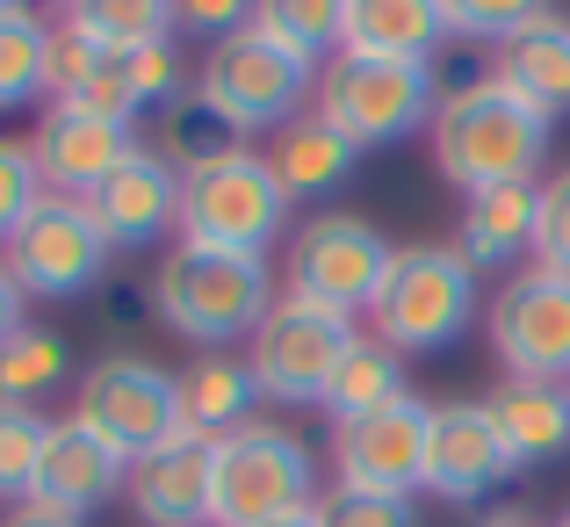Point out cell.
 <instances>
[{
    "instance_id": "1",
    "label": "cell",
    "mask_w": 570,
    "mask_h": 527,
    "mask_svg": "<svg viewBox=\"0 0 570 527\" xmlns=\"http://www.w3.org/2000/svg\"><path fill=\"white\" fill-rule=\"evenodd\" d=\"M549 124L534 101H520L505 80H470V87H448L441 109H433V167H441L448 188L476 195V188H499V180H534V167L549 159Z\"/></svg>"
},
{
    "instance_id": "2",
    "label": "cell",
    "mask_w": 570,
    "mask_h": 527,
    "mask_svg": "<svg viewBox=\"0 0 570 527\" xmlns=\"http://www.w3.org/2000/svg\"><path fill=\"white\" fill-rule=\"evenodd\" d=\"M145 290H153V319L167 333H181L203 354H217L232 340L261 333V319L275 311V267L261 253H224V246L174 238V253L153 267Z\"/></svg>"
},
{
    "instance_id": "3",
    "label": "cell",
    "mask_w": 570,
    "mask_h": 527,
    "mask_svg": "<svg viewBox=\"0 0 570 527\" xmlns=\"http://www.w3.org/2000/svg\"><path fill=\"white\" fill-rule=\"evenodd\" d=\"M311 109L333 130H347L362 153L404 145L412 130H433L441 109V72L433 58H368V51H333L318 66V95Z\"/></svg>"
},
{
    "instance_id": "4",
    "label": "cell",
    "mask_w": 570,
    "mask_h": 527,
    "mask_svg": "<svg viewBox=\"0 0 570 527\" xmlns=\"http://www.w3.org/2000/svg\"><path fill=\"white\" fill-rule=\"evenodd\" d=\"M195 95H203L238 138H253V130L275 138L282 124H296V116L311 109V95H318V58L289 51V43L267 37V29H238V37H224V43L203 51Z\"/></svg>"
},
{
    "instance_id": "5",
    "label": "cell",
    "mask_w": 570,
    "mask_h": 527,
    "mask_svg": "<svg viewBox=\"0 0 570 527\" xmlns=\"http://www.w3.org/2000/svg\"><path fill=\"white\" fill-rule=\"evenodd\" d=\"M318 506V462L311 441L275 419L224 433L217 441V485H209V527H267Z\"/></svg>"
},
{
    "instance_id": "6",
    "label": "cell",
    "mask_w": 570,
    "mask_h": 527,
    "mask_svg": "<svg viewBox=\"0 0 570 527\" xmlns=\"http://www.w3.org/2000/svg\"><path fill=\"white\" fill-rule=\"evenodd\" d=\"M289 217H296L289 188L275 180L267 153H253V145L181 174V238H195V246L261 253L267 261V246L289 238Z\"/></svg>"
},
{
    "instance_id": "7",
    "label": "cell",
    "mask_w": 570,
    "mask_h": 527,
    "mask_svg": "<svg viewBox=\"0 0 570 527\" xmlns=\"http://www.w3.org/2000/svg\"><path fill=\"white\" fill-rule=\"evenodd\" d=\"M376 340L397 354H433L476 319V267L462 246H397L376 296Z\"/></svg>"
},
{
    "instance_id": "8",
    "label": "cell",
    "mask_w": 570,
    "mask_h": 527,
    "mask_svg": "<svg viewBox=\"0 0 570 527\" xmlns=\"http://www.w3.org/2000/svg\"><path fill=\"white\" fill-rule=\"evenodd\" d=\"M397 261V246L354 209H318L289 232V296L318 311H340V319H362L376 311L383 275Z\"/></svg>"
},
{
    "instance_id": "9",
    "label": "cell",
    "mask_w": 570,
    "mask_h": 527,
    "mask_svg": "<svg viewBox=\"0 0 570 527\" xmlns=\"http://www.w3.org/2000/svg\"><path fill=\"white\" fill-rule=\"evenodd\" d=\"M354 319L340 311H318L304 296H275V311L261 319V333L246 340V369L261 383L267 404H325L333 390V369L354 348Z\"/></svg>"
},
{
    "instance_id": "10",
    "label": "cell",
    "mask_w": 570,
    "mask_h": 527,
    "mask_svg": "<svg viewBox=\"0 0 570 527\" xmlns=\"http://www.w3.org/2000/svg\"><path fill=\"white\" fill-rule=\"evenodd\" d=\"M72 419L95 427L116 456H153L181 433V383H174L159 361L145 354H101L95 369L80 375V398H72Z\"/></svg>"
},
{
    "instance_id": "11",
    "label": "cell",
    "mask_w": 570,
    "mask_h": 527,
    "mask_svg": "<svg viewBox=\"0 0 570 527\" xmlns=\"http://www.w3.org/2000/svg\"><path fill=\"white\" fill-rule=\"evenodd\" d=\"M109 238H101L95 209L80 195H51L22 217V232L0 246L8 275L22 282V296H87L101 275H109Z\"/></svg>"
},
{
    "instance_id": "12",
    "label": "cell",
    "mask_w": 570,
    "mask_h": 527,
    "mask_svg": "<svg viewBox=\"0 0 570 527\" xmlns=\"http://www.w3.org/2000/svg\"><path fill=\"white\" fill-rule=\"evenodd\" d=\"M484 325H491V354L505 361V375L570 383V275H549V267L505 275Z\"/></svg>"
},
{
    "instance_id": "13",
    "label": "cell",
    "mask_w": 570,
    "mask_h": 527,
    "mask_svg": "<svg viewBox=\"0 0 570 527\" xmlns=\"http://www.w3.org/2000/svg\"><path fill=\"white\" fill-rule=\"evenodd\" d=\"M426 427L433 404L404 390L397 404L333 427V485L347 491H383V499H412L426 491Z\"/></svg>"
},
{
    "instance_id": "14",
    "label": "cell",
    "mask_w": 570,
    "mask_h": 527,
    "mask_svg": "<svg viewBox=\"0 0 570 527\" xmlns=\"http://www.w3.org/2000/svg\"><path fill=\"white\" fill-rule=\"evenodd\" d=\"M513 477V456H505L499 427H491V404L484 398H455V404H433V427H426V491L448 506H476Z\"/></svg>"
},
{
    "instance_id": "15",
    "label": "cell",
    "mask_w": 570,
    "mask_h": 527,
    "mask_svg": "<svg viewBox=\"0 0 570 527\" xmlns=\"http://www.w3.org/2000/svg\"><path fill=\"white\" fill-rule=\"evenodd\" d=\"M29 153H37L43 188H51V195H80V203H87L101 180L138 153V138H130V124L87 116L80 101H51V109L37 116V130H29Z\"/></svg>"
},
{
    "instance_id": "16",
    "label": "cell",
    "mask_w": 570,
    "mask_h": 527,
    "mask_svg": "<svg viewBox=\"0 0 570 527\" xmlns=\"http://www.w3.org/2000/svg\"><path fill=\"white\" fill-rule=\"evenodd\" d=\"M87 209H95L101 238H109L116 253L159 246L167 232H181V174H174L167 159L153 153V145H138L124 167H116L95 195H87Z\"/></svg>"
},
{
    "instance_id": "17",
    "label": "cell",
    "mask_w": 570,
    "mask_h": 527,
    "mask_svg": "<svg viewBox=\"0 0 570 527\" xmlns=\"http://www.w3.org/2000/svg\"><path fill=\"white\" fill-rule=\"evenodd\" d=\"M209 485H217V441L181 427L167 448L130 462L124 499L145 527H209Z\"/></svg>"
},
{
    "instance_id": "18",
    "label": "cell",
    "mask_w": 570,
    "mask_h": 527,
    "mask_svg": "<svg viewBox=\"0 0 570 527\" xmlns=\"http://www.w3.org/2000/svg\"><path fill=\"white\" fill-rule=\"evenodd\" d=\"M124 477H130V456H116L95 427H80V419H51V441H43L29 506H51V514L87 520L95 506H109L116 491H124Z\"/></svg>"
},
{
    "instance_id": "19",
    "label": "cell",
    "mask_w": 570,
    "mask_h": 527,
    "mask_svg": "<svg viewBox=\"0 0 570 527\" xmlns=\"http://www.w3.org/2000/svg\"><path fill=\"white\" fill-rule=\"evenodd\" d=\"M484 404H491V427H499L513 470H549V462L570 456V383H520V375H505Z\"/></svg>"
},
{
    "instance_id": "20",
    "label": "cell",
    "mask_w": 570,
    "mask_h": 527,
    "mask_svg": "<svg viewBox=\"0 0 570 527\" xmlns=\"http://www.w3.org/2000/svg\"><path fill=\"white\" fill-rule=\"evenodd\" d=\"M267 167H275L282 188H289V203H325V195H340L354 180V167H362V145H354L347 130H333L318 109H304L296 124L275 130Z\"/></svg>"
},
{
    "instance_id": "21",
    "label": "cell",
    "mask_w": 570,
    "mask_h": 527,
    "mask_svg": "<svg viewBox=\"0 0 570 527\" xmlns=\"http://www.w3.org/2000/svg\"><path fill=\"white\" fill-rule=\"evenodd\" d=\"M181 427L188 433H203V441H224V433H238V427H253V412H261V383H253V369H246V354H195L181 375Z\"/></svg>"
},
{
    "instance_id": "22",
    "label": "cell",
    "mask_w": 570,
    "mask_h": 527,
    "mask_svg": "<svg viewBox=\"0 0 570 527\" xmlns=\"http://www.w3.org/2000/svg\"><path fill=\"white\" fill-rule=\"evenodd\" d=\"M491 80H505L542 116H563L570 109V22L563 14H542V22H528L520 37H505L499 58H491Z\"/></svg>"
},
{
    "instance_id": "23",
    "label": "cell",
    "mask_w": 570,
    "mask_h": 527,
    "mask_svg": "<svg viewBox=\"0 0 570 527\" xmlns=\"http://www.w3.org/2000/svg\"><path fill=\"white\" fill-rule=\"evenodd\" d=\"M462 261L470 267H513L534 253V180H499V188L462 195Z\"/></svg>"
},
{
    "instance_id": "24",
    "label": "cell",
    "mask_w": 570,
    "mask_h": 527,
    "mask_svg": "<svg viewBox=\"0 0 570 527\" xmlns=\"http://www.w3.org/2000/svg\"><path fill=\"white\" fill-rule=\"evenodd\" d=\"M441 43H448L441 0H347L340 51H368V58H433Z\"/></svg>"
},
{
    "instance_id": "25",
    "label": "cell",
    "mask_w": 570,
    "mask_h": 527,
    "mask_svg": "<svg viewBox=\"0 0 570 527\" xmlns=\"http://www.w3.org/2000/svg\"><path fill=\"white\" fill-rule=\"evenodd\" d=\"M404 354L397 348H383L376 333H362L347 348V361L333 369V390H325V412H333V427L340 419H362V412H383V404H397L404 398Z\"/></svg>"
},
{
    "instance_id": "26",
    "label": "cell",
    "mask_w": 570,
    "mask_h": 527,
    "mask_svg": "<svg viewBox=\"0 0 570 527\" xmlns=\"http://www.w3.org/2000/svg\"><path fill=\"white\" fill-rule=\"evenodd\" d=\"M153 153L167 159L174 174H195V167H209V159L238 153V130L224 124V116L209 109L203 95H181L174 109H159V138H153Z\"/></svg>"
},
{
    "instance_id": "27",
    "label": "cell",
    "mask_w": 570,
    "mask_h": 527,
    "mask_svg": "<svg viewBox=\"0 0 570 527\" xmlns=\"http://www.w3.org/2000/svg\"><path fill=\"white\" fill-rule=\"evenodd\" d=\"M72 369L66 340L51 333V325H22V333L0 348V404H37L43 390H58Z\"/></svg>"
},
{
    "instance_id": "28",
    "label": "cell",
    "mask_w": 570,
    "mask_h": 527,
    "mask_svg": "<svg viewBox=\"0 0 570 527\" xmlns=\"http://www.w3.org/2000/svg\"><path fill=\"white\" fill-rule=\"evenodd\" d=\"M253 29H267L289 51L325 66L340 51V29H347V0H253Z\"/></svg>"
},
{
    "instance_id": "29",
    "label": "cell",
    "mask_w": 570,
    "mask_h": 527,
    "mask_svg": "<svg viewBox=\"0 0 570 527\" xmlns=\"http://www.w3.org/2000/svg\"><path fill=\"white\" fill-rule=\"evenodd\" d=\"M72 22L101 43V51H138V43H159L174 37V0H80Z\"/></svg>"
},
{
    "instance_id": "30",
    "label": "cell",
    "mask_w": 570,
    "mask_h": 527,
    "mask_svg": "<svg viewBox=\"0 0 570 527\" xmlns=\"http://www.w3.org/2000/svg\"><path fill=\"white\" fill-rule=\"evenodd\" d=\"M43 441H51V419L37 404H0V506H29Z\"/></svg>"
},
{
    "instance_id": "31",
    "label": "cell",
    "mask_w": 570,
    "mask_h": 527,
    "mask_svg": "<svg viewBox=\"0 0 570 527\" xmlns=\"http://www.w3.org/2000/svg\"><path fill=\"white\" fill-rule=\"evenodd\" d=\"M43 43H51L43 14H0V116L43 95Z\"/></svg>"
},
{
    "instance_id": "32",
    "label": "cell",
    "mask_w": 570,
    "mask_h": 527,
    "mask_svg": "<svg viewBox=\"0 0 570 527\" xmlns=\"http://www.w3.org/2000/svg\"><path fill=\"white\" fill-rule=\"evenodd\" d=\"M109 58L116 51H101V43L87 37L72 14H58V22H51V43H43V95H51V101H72L101 66H109Z\"/></svg>"
},
{
    "instance_id": "33",
    "label": "cell",
    "mask_w": 570,
    "mask_h": 527,
    "mask_svg": "<svg viewBox=\"0 0 570 527\" xmlns=\"http://www.w3.org/2000/svg\"><path fill=\"white\" fill-rule=\"evenodd\" d=\"M448 37H476V43H505L528 22H542L549 0H441Z\"/></svg>"
},
{
    "instance_id": "34",
    "label": "cell",
    "mask_w": 570,
    "mask_h": 527,
    "mask_svg": "<svg viewBox=\"0 0 570 527\" xmlns=\"http://www.w3.org/2000/svg\"><path fill=\"white\" fill-rule=\"evenodd\" d=\"M124 72H130V87H138L145 109H174L181 95H195V87H188V66H181V43H174V37L124 51Z\"/></svg>"
},
{
    "instance_id": "35",
    "label": "cell",
    "mask_w": 570,
    "mask_h": 527,
    "mask_svg": "<svg viewBox=\"0 0 570 527\" xmlns=\"http://www.w3.org/2000/svg\"><path fill=\"white\" fill-rule=\"evenodd\" d=\"M534 267L570 275V167H557L534 188Z\"/></svg>"
},
{
    "instance_id": "36",
    "label": "cell",
    "mask_w": 570,
    "mask_h": 527,
    "mask_svg": "<svg viewBox=\"0 0 570 527\" xmlns=\"http://www.w3.org/2000/svg\"><path fill=\"white\" fill-rule=\"evenodd\" d=\"M37 203H43V174H37L29 138H0V246L22 232V217Z\"/></svg>"
},
{
    "instance_id": "37",
    "label": "cell",
    "mask_w": 570,
    "mask_h": 527,
    "mask_svg": "<svg viewBox=\"0 0 570 527\" xmlns=\"http://www.w3.org/2000/svg\"><path fill=\"white\" fill-rule=\"evenodd\" d=\"M311 520L318 527H419L412 499H383V491H347L333 485L318 506H311Z\"/></svg>"
},
{
    "instance_id": "38",
    "label": "cell",
    "mask_w": 570,
    "mask_h": 527,
    "mask_svg": "<svg viewBox=\"0 0 570 527\" xmlns=\"http://www.w3.org/2000/svg\"><path fill=\"white\" fill-rule=\"evenodd\" d=\"M238 29H253V0H174V37L224 43Z\"/></svg>"
},
{
    "instance_id": "39",
    "label": "cell",
    "mask_w": 570,
    "mask_h": 527,
    "mask_svg": "<svg viewBox=\"0 0 570 527\" xmlns=\"http://www.w3.org/2000/svg\"><path fill=\"white\" fill-rule=\"evenodd\" d=\"M72 101H80L87 116H109V124H130V130H138V109H145L138 87H130V72H124V58H109V66H101Z\"/></svg>"
},
{
    "instance_id": "40",
    "label": "cell",
    "mask_w": 570,
    "mask_h": 527,
    "mask_svg": "<svg viewBox=\"0 0 570 527\" xmlns=\"http://www.w3.org/2000/svg\"><path fill=\"white\" fill-rule=\"evenodd\" d=\"M22 325H29V296H22V282L8 275V261H0V348H8Z\"/></svg>"
},
{
    "instance_id": "41",
    "label": "cell",
    "mask_w": 570,
    "mask_h": 527,
    "mask_svg": "<svg viewBox=\"0 0 570 527\" xmlns=\"http://www.w3.org/2000/svg\"><path fill=\"white\" fill-rule=\"evenodd\" d=\"M0 527H87V520L51 514V506H8V514H0Z\"/></svg>"
},
{
    "instance_id": "42",
    "label": "cell",
    "mask_w": 570,
    "mask_h": 527,
    "mask_svg": "<svg viewBox=\"0 0 570 527\" xmlns=\"http://www.w3.org/2000/svg\"><path fill=\"white\" fill-rule=\"evenodd\" d=\"M476 527H557V520H542L534 506H484Z\"/></svg>"
},
{
    "instance_id": "43",
    "label": "cell",
    "mask_w": 570,
    "mask_h": 527,
    "mask_svg": "<svg viewBox=\"0 0 570 527\" xmlns=\"http://www.w3.org/2000/svg\"><path fill=\"white\" fill-rule=\"evenodd\" d=\"M0 14H37V0H0Z\"/></svg>"
},
{
    "instance_id": "44",
    "label": "cell",
    "mask_w": 570,
    "mask_h": 527,
    "mask_svg": "<svg viewBox=\"0 0 570 527\" xmlns=\"http://www.w3.org/2000/svg\"><path fill=\"white\" fill-rule=\"evenodd\" d=\"M267 527H318L311 514H289V520H267Z\"/></svg>"
},
{
    "instance_id": "45",
    "label": "cell",
    "mask_w": 570,
    "mask_h": 527,
    "mask_svg": "<svg viewBox=\"0 0 570 527\" xmlns=\"http://www.w3.org/2000/svg\"><path fill=\"white\" fill-rule=\"evenodd\" d=\"M58 8H66V14H72V8H80V0H58Z\"/></svg>"
},
{
    "instance_id": "46",
    "label": "cell",
    "mask_w": 570,
    "mask_h": 527,
    "mask_svg": "<svg viewBox=\"0 0 570 527\" xmlns=\"http://www.w3.org/2000/svg\"><path fill=\"white\" fill-rule=\"evenodd\" d=\"M557 527H570V514H563V520H557Z\"/></svg>"
}]
</instances>
